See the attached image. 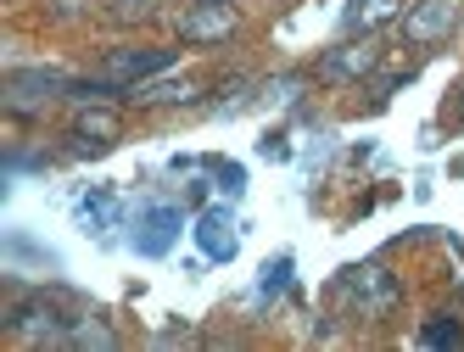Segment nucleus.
Returning a JSON list of instances; mask_svg holds the SVG:
<instances>
[{"mask_svg": "<svg viewBox=\"0 0 464 352\" xmlns=\"http://www.w3.org/2000/svg\"><path fill=\"white\" fill-rule=\"evenodd\" d=\"M342 285H347V297H353L363 313H370V319H381V313L397 308V280H392L381 263H358V269H347Z\"/></svg>", "mask_w": 464, "mask_h": 352, "instance_id": "1", "label": "nucleus"}, {"mask_svg": "<svg viewBox=\"0 0 464 352\" xmlns=\"http://www.w3.org/2000/svg\"><path fill=\"white\" fill-rule=\"evenodd\" d=\"M229 34H236V6L229 0H196L179 17V40H190V45H218Z\"/></svg>", "mask_w": 464, "mask_h": 352, "instance_id": "2", "label": "nucleus"}, {"mask_svg": "<svg viewBox=\"0 0 464 352\" xmlns=\"http://www.w3.org/2000/svg\"><path fill=\"white\" fill-rule=\"evenodd\" d=\"M453 23H459V0H414L403 12V34L409 45H437L453 34Z\"/></svg>", "mask_w": 464, "mask_h": 352, "instance_id": "3", "label": "nucleus"}, {"mask_svg": "<svg viewBox=\"0 0 464 352\" xmlns=\"http://www.w3.org/2000/svg\"><path fill=\"white\" fill-rule=\"evenodd\" d=\"M162 68H174V51H162V45H151V51H112L102 62V79H112L118 90H135V84H146Z\"/></svg>", "mask_w": 464, "mask_h": 352, "instance_id": "4", "label": "nucleus"}, {"mask_svg": "<svg viewBox=\"0 0 464 352\" xmlns=\"http://www.w3.org/2000/svg\"><path fill=\"white\" fill-rule=\"evenodd\" d=\"M375 68H381V45H375L370 34H358V40H347V45H336V51H324V62H319V73L336 79V84H347V79H370Z\"/></svg>", "mask_w": 464, "mask_h": 352, "instance_id": "5", "label": "nucleus"}, {"mask_svg": "<svg viewBox=\"0 0 464 352\" xmlns=\"http://www.w3.org/2000/svg\"><path fill=\"white\" fill-rule=\"evenodd\" d=\"M73 79H62V73H6V95H12V107H40V101H56V95H68Z\"/></svg>", "mask_w": 464, "mask_h": 352, "instance_id": "6", "label": "nucleus"}, {"mask_svg": "<svg viewBox=\"0 0 464 352\" xmlns=\"http://www.w3.org/2000/svg\"><path fill=\"white\" fill-rule=\"evenodd\" d=\"M12 325L28 336V341H68V330H73V319H62L51 302H23L17 313H12Z\"/></svg>", "mask_w": 464, "mask_h": 352, "instance_id": "7", "label": "nucleus"}, {"mask_svg": "<svg viewBox=\"0 0 464 352\" xmlns=\"http://www.w3.org/2000/svg\"><path fill=\"white\" fill-rule=\"evenodd\" d=\"M409 12V0H347V34H375V28H386L392 17H403Z\"/></svg>", "mask_w": 464, "mask_h": 352, "instance_id": "8", "label": "nucleus"}, {"mask_svg": "<svg viewBox=\"0 0 464 352\" xmlns=\"http://www.w3.org/2000/svg\"><path fill=\"white\" fill-rule=\"evenodd\" d=\"M73 135H79V146H84V151H107V146L118 140V112H107V107H90V112H79Z\"/></svg>", "mask_w": 464, "mask_h": 352, "instance_id": "9", "label": "nucleus"}, {"mask_svg": "<svg viewBox=\"0 0 464 352\" xmlns=\"http://www.w3.org/2000/svg\"><path fill=\"white\" fill-rule=\"evenodd\" d=\"M196 241H202L208 258H236V235H229V218L224 213H208L202 230H196Z\"/></svg>", "mask_w": 464, "mask_h": 352, "instance_id": "10", "label": "nucleus"}, {"mask_svg": "<svg viewBox=\"0 0 464 352\" xmlns=\"http://www.w3.org/2000/svg\"><path fill=\"white\" fill-rule=\"evenodd\" d=\"M129 95H135L140 107H162V101H190L196 84H190V79H169V84H135Z\"/></svg>", "mask_w": 464, "mask_h": 352, "instance_id": "11", "label": "nucleus"}, {"mask_svg": "<svg viewBox=\"0 0 464 352\" xmlns=\"http://www.w3.org/2000/svg\"><path fill=\"white\" fill-rule=\"evenodd\" d=\"M174 224H179V213H169V207L151 213V218H146V230H140V252H151V258H157V252H169Z\"/></svg>", "mask_w": 464, "mask_h": 352, "instance_id": "12", "label": "nucleus"}, {"mask_svg": "<svg viewBox=\"0 0 464 352\" xmlns=\"http://www.w3.org/2000/svg\"><path fill=\"white\" fill-rule=\"evenodd\" d=\"M68 341H73V347H102V352H107V347H118V336H112L107 325H95V319H73Z\"/></svg>", "mask_w": 464, "mask_h": 352, "instance_id": "13", "label": "nucleus"}, {"mask_svg": "<svg viewBox=\"0 0 464 352\" xmlns=\"http://www.w3.org/2000/svg\"><path fill=\"white\" fill-rule=\"evenodd\" d=\"M420 341H425V347H459V341H464V330H459V319H430Z\"/></svg>", "mask_w": 464, "mask_h": 352, "instance_id": "14", "label": "nucleus"}, {"mask_svg": "<svg viewBox=\"0 0 464 352\" xmlns=\"http://www.w3.org/2000/svg\"><path fill=\"white\" fill-rule=\"evenodd\" d=\"M112 12L129 23V17H146V12H151V0H112Z\"/></svg>", "mask_w": 464, "mask_h": 352, "instance_id": "15", "label": "nucleus"}, {"mask_svg": "<svg viewBox=\"0 0 464 352\" xmlns=\"http://www.w3.org/2000/svg\"><path fill=\"white\" fill-rule=\"evenodd\" d=\"M453 118H459V123H464V84H459V90H453Z\"/></svg>", "mask_w": 464, "mask_h": 352, "instance_id": "16", "label": "nucleus"}]
</instances>
